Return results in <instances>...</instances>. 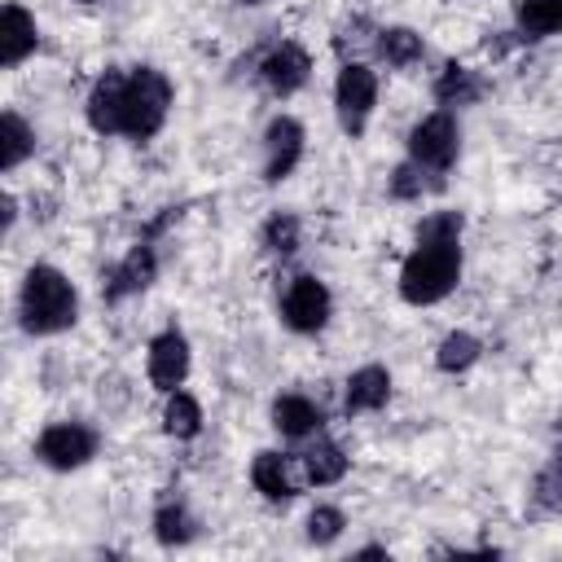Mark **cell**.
<instances>
[{
    "instance_id": "obj_14",
    "label": "cell",
    "mask_w": 562,
    "mask_h": 562,
    "mask_svg": "<svg viewBox=\"0 0 562 562\" xmlns=\"http://www.w3.org/2000/svg\"><path fill=\"white\" fill-rule=\"evenodd\" d=\"M40 48V26L22 4H4L0 13V66L13 70Z\"/></svg>"
},
{
    "instance_id": "obj_1",
    "label": "cell",
    "mask_w": 562,
    "mask_h": 562,
    "mask_svg": "<svg viewBox=\"0 0 562 562\" xmlns=\"http://www.w3.org/2000/svg\"><path fill=\"white\" fill-rule=\"evenodd\" d=\"M461 281V211H430L417 224V246L400 268V294L413 307L439 303Z\"/></svg>"
},
{
    "instance_id": "obj_5",
    "label": "cell",
    "mask_w": 562,
    "mask_h": 562,
    "mask_svg": "<svg viewBox=\"0 0 562 562\" xmlns=\"http://www.w3.org/2000/svg\"><path fill=\"white\" fill-rule=\"evenodd\" d=\"M378 105V75L364 61H342L338 79H334V110H338V127L347 136H364L369 114Z\"/></svg>"
},
{
    "instance_id": "obj_4",
    "label": "cell",
    "mask_w": 562,
    "mask_h": 562,
    "mask_svg": "<svg viewBox=\"0 0 562 562\" xmlns=\"http://www.w3.org/2000/svg\"><path fill=\"white\" fill-rule=\"evenodd\" d=\"M457 154H461V127H457V119L448 110H435V114H426V119L413 123V132H408V158L417 167H426L430 176H443L457 162Z\"/></svg>"
},
{
    "instance_id": "obj_6",
    "label": "cell",
    "mask_w": 562,
    "mask_h": 562,
    "mask_svg": "<svg viewBox=\"0 0 562 562\" xmlns=\"http://www.w3.org/2000/svg\"><path fill=\"white\" fill-rule=\"evenodd\" d=\"M329 312H334L329 285L321 277H312V272H299L281 294V321L294 334H321L329 325Z\"/></svg>"
},
{
    "instance_id": "obj_17",
    "label": "cell",
    "mask_w": 562,
    "mask_h": 562,
    "mask_svg": "<svg viewBox=\"0 0 562 562\" xmlns=\"http://www.w3.org/2000/svg\"><path fill=\"white\" fill-rule=\"evenodd\" d=\"M250 483H255V492H259L263 501H272V505H285V501L294 496L290 465H285V457L272 452V448L255 452V461H250Z\"/></svg>"
},
{
    "instance_id": "obj_18",
    "label": "cell",
    "mask_w": 562,
    "mask_h": 562,
    "mask_svg": "<svg viewBox=\"0 0 562 562\" xmlns=\"http://www.w3.org/2000/svg\"><path fill=\"white\" fill-rule=\"evenodd\" d=\"M373 53H378L391 70H404V66L422 61L426 44H422V35H417V31H408V26H382V31H378V40H373Z\"/></svg>"
},
{
    "instance_id": "obj_13",
    "label": "cell",
    "mask_w": 562,
    "mask_h": 562,
    "mask_svg": "<svg viewBox=\"0 0 562 562\" xmlns=\"http://www.w3.org/2000/svg\"><path fill=\"white\" fill-rule=\"evenodd\" d=\"M123 83H127V70H105L92 92H88V127L97 136H119V119H123Z\"/></svg>"
},
{
    "instance_id": "obj_25",
    "label": "cell",
    "mask_w": 562,
    "mask_h": 562,
    "mask_svg": "<svg viewBox=\"0 0 562 562\" xmlns=\"http://www.w3.org/2000/svg\"><path fill=\"white\" fill-rule=\"evenodd\" d=\"M479 356H483V342L465 329H452V334H443V342L435 351V364H439V373H465Z\"/></svg>"
},
{
    "instance_id": "obj_27",
    "label": "cell",
    "mask_w": 562,
    "mask_h": 562,
    "mask_svg": "<svg viewBox=\"0 0 562 562\" xmlns=\"http://www.w3.org/2000/svg\"><path fill=\"white\" fill-rule=\"evenodd\" d=\"M342 527H347V514H342L338 505H316V509L307 514V544L325 549V544H334V540L342 536Z\"/></svg>"
},
{
    "instance_id": "obj_23",
    "label": "cell",
    "mask_w": 562,
    "mask_h": 562,
    "mask_svg": "<svg viewBox=\"0 0 562 562\" xmlns=\"http://www.w3.org/2000/svg\"><path fill=\"white\" fill-rule=\"evenodd\" d=\"M299 241H303V224H299L294 211H272L263 220V228H259V246L268 255H277V259H290L299 250Z\"/></svg>"
},
{
    "instance_id": "obj_2",
    "label": "cell",
    "mask_w": 562,
    "mask_h": 562,
    "mask_svg": "<svg viewBox=\"0 0 562 562\" xmlns=\"http://www.w3.org/2000/svg\"><path fill=\"white\" fill-rule=\"evenodd\" d=\"M79 316V294L70 285V277L53 263H35L26 268L22 277V290H18V321L26 334H61L70 329Z\"/></svg>"
},
{
    "instance_id": "obj_20",
    "label": "cell",
    "mask_w": 562,
    "mask_h": 562,
    "mask_svg": "<svg viewBox=\"0 0 562 562\" xmlns=\"http://www.w3.org/2000/svg\"><path fill=\"white\" fill-rule=\"evenodd\" d=\"M347 474V452L334 443V439H316L307 452H303V479L316 483V487H329Z\"/></svg>"
},
{
    "instance_id": "obj_29",
    "label": "cell",
    "mask_w": 562,
    "mask_h": 562,
    "mask_svg": "<svg viewBox=\"0 0 562 562\" xmlns=\"http://www.w3.org/2000/svg\"><path fill=\"white\" fill-rule=\"evenodd\" d=\"M382 553H386L382 544H364V549H360V558H382Z\"/></svg>"
},
{
    "instance_id": "obj_11",
    "label": "cell",
    "mask_w": 562,
    "mask_h": 562,
    "mask_svg": "<svg viewBox=\"0 0 562 562\" xmlns=\"http://www.w3.org/2000/svg\"><path fill=\"white\" fill-rule=\"evenodd\" d=\"M154 277H158V255H154L149 241H136V246L105 272V299H110V303H123L127 294H140Z\"/></svg>"
},
{
    "instance_id": "obj_15",
    "label": "cell",
    "mask_w": 562,
    "mask_h": 562,
    "mask_svg": "<svg viewBox=\"0 0 562 562\" xmlns=\"http://www.w3.org/2000/svg\"><path fill=\"white\" fill-rule=\"evenodd\" d=\"M154 536H158L162 549H180V544H189L198 536V518H193V509L184 505L180 492H162L158 496V505H154Z\"/></svg>"
},
{
    "instance_id": "obj_21",
    "label": "cell",
    "mask_w": 562,
    "mask_h": 562,
    "mask_svg": "<svg viewBox=\"0 0 562 562\" xmlns=\"http://www.w3.org/2000/svg\"><path fill=\"white\" fill-rule=\"evenodd\" d=\"M479 97H483V79H479L470 66L448 61V66L439 70V79H435V101H439V105H470V101H479Z\"/></svg>"
},
{
    "instance_id": "obj_7",
    "label": "cell",
    "mask_w": 562,
    "mask_h": 562,
    "mask_svg": "<svg viewBox=\"0 0 562 562\" xmlns=\"http://www.w3.org/2000/svg\"><path fill=\"white\" fill-rule=\"evenodd\" d=\"M35 457L48 470H79L97 457V430L83 426V422H53L35 439Z\"/></svg>"
},
{
    "instance_id": "obj_8",
    "label": "cell",
    "mask_w": 562,
    "mask_h": 562,
    "mask_svg": "<svg viewBox=\"0 0 562 562\" xmlns=\"http://www.w3.org/2000/svg\"><path fill=\"white\" fill-rule=\"evenodd\" d=\"M303 145H307L303 123L290 119V114H277V119L268 123V132H263V180H268V184H281V180L299 167Z\"/></svg>"
},
{
    "instance_id": "obj_19",
    "label": "cell",
    "mask_w": 562,
    "mask_h": 562,
    "mask_svg": "<svg viewBox=\"0 0 562 562\" xmlns=\"http://www.w3.org/2000/svg\"><path fill=\"white\" fill-rule=\"evenodd\" d=\"M514 22H518V35L522 40L562 35V0H518Z\"/></svg>"
},
{
    "instance_id": "obj_10",
    "label": "cell",
    "mask_w": 562,
    "mask_h": 562,
    "mask_svg": "<svg viewBox=\"0 0 562 562\" xmlns=\"http://www.w3.org/2000/svg\"><path fill=\"white\" fill-rule=\"evenodd\" d=\"M259 75H263V83H268L277 97H294V92L307 83V75H312V57H307L303 44H294V40H277V44L263 53Z\"/></svg>"
},
{
    "instance_id": "obj_24",
    "label": "cell",
    "mask_w": 562,
    "mask_h": 562,
    "mask_svg": "<svg viewBox=\"0 0 562 562\" xmlns=\"http://www.w3.org/2000/svg\"><path fill=\"white\" fill-rule=\"evenodd\" d=\"M162 430H167L171 439H193V435L202 430V404H198L189 391H167Z\"/></svg>"
},
{
    "instance_id": "obj_12",
    "label": "cell",
    "mask_w": 562,
    "mask_h": 562,
    "mask_svg": "<svg viewBox=\"0 0 562 562\" xmlns=\"http://www.w3.org/2000/svg\"><path fill=\"white\" fill-rule=\"evenodd\" d=\"M325 426V408L303 395V391H285L272 400V430L281 439H307V435H321Z\"/></svg>"
},
{
    "instance_id": "obj_9",
    "label": "cell",
    "mask_w": 562,
    "mask_h": 562,
    "mask_svg": "<svg viewBox=\"0 0 562 562\" xmlns=\"http://www.w3.org/2000/svg\"><path fill=\"white\" fill-rule=\"evenodd\" d=\"M145 369H149V382L167 395V391H180L184 378H189V338L180 329H162L149 338V356H145Z\"/></svg>"
},
{
    "instance_id": "obj_31",
    "label": "cell",
    "mask_w": 562,
    "mask_h": 562,
    "mask_svg": "<svg viewBox=\"0 0 562 562\" xmlns=\"http://www.w3.org/2000/svg\"><path fill=\"white\" fill-rule=\"evenodd\" d=\"M83 4H97V0H83Z\"/></svg>"
},
{
    "instance_id": "obj_3",
    "label": "cell",
    "mask_w": 562,
    "mask_h": 562,
    "mask_svg": "<svg viewBox=\"0 0 562 562\" xmlns=\"http://www.w3.org/2000/svg\"><path fill=\"white\" fill-rule=\"evenodd\" d=\"M171 110V79L154 66H132L127 83H123V119H119V136L127 140H149L162 132Z\"/></svg>"
},
{
    "instance_id": "obj_26",
    "label": "cell",
    "mask_w": 562,
    "mask_h": 562,
    "mask_svg": "<svg viewBox=\"0 0 562 562\" xmlns=\"http://www.w3.org/2000/svg\"><path fill=\"white\" fill-rule=\"evenodd\" d=\"M443 180L439 176H430L426 167H417L413 158L408 162H400L395 171H391V180H386V189H391V198H400V202H413V198H422V193H430V189H439Z\"/></svg>"
},
{
    "instance_id": "obj_28",
    "label": "cell",
    "mask_w": 562,
    "mask_h": 562,
    "mask_svg": "<svg viewBox=\"0 0 562 562\" xmlns=\"http://www.w3.org/2000/svg\"><path fill=\"white\" fill-rule=\"evenodd\" d=\"M536 505H540V509H562V443L553 448L549 465H544L540 479H536Z\"/></svg>"
},
{
    "instance_id": "obj_30",
    "label": "cell",
    "mask_w": 562,
    "mask_h": 562,
    "mask_svg": "<svg viewBox=\"0 0 562 562\" xmlns=\"http://www.w3.org/2000/svg\"><path fill=\"white\" fill-rule=\"evenodd\" d=\"M237 4H263V0H237Z\"/></svg>"
},
{
    "instance_id": "obj_16",
    "label": "cell",
    "mask_w": 562,
    "mask_h": 562,
    "mask_svg": "<svg viewBox=\"0 0 562 562\" xmlns=\"http://www.w3.org/2000/svg\"><path fill=\"white\" fill-rule=\"evenodd\" d=\"M386 400H391V373H386L382 364H364V369H356V373L347 378V395H342L347 417H356V413H378Z\"/></svg>"
},
{
    "instance_id": "obj_22",
    "label": "cell",
    "mask_w": 562,
    "mask_h": 562,
    "mask_svg": "<svg viewBox=\"0 0 562 562\" xmlns=\"http://www.w3.org/2000/svg\"><path fill=\"white\" fill-rule=\"evenodd\" d=\"M31 149H35V132L26 127L22 114L4 110L0 114V171H18Z\"/></svg>"
}]
</instances>
